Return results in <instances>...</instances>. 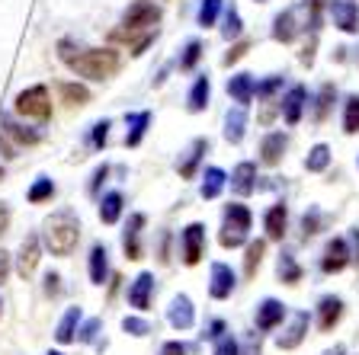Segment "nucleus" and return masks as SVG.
<instances>
[{
	"mask_svg": "<svg viewBox=\"0 0 359 355\" xmlns=\"http://www.w3.org/2000/svg\"><path fill=\"white\" fill-rule=\"evenodd\" d=\"M58 58L87 81H109L122 64L119 52H112V48H74L71 42L58 45Z\"/></svg>",
	"mask_w": 359,
	"mask_h": 355,
	"instance_id": "1",
	"label": "nucleus"
},
{
	"mask_svg": "<svg viewBox=\"0 0 359 355\" xmlns=\"http://www.w3.org/2000/svg\"><path fill=\"white\" fill-rule=\"evenodd\" d=\"M81 240V224L71 211H55L45 221V246L52 250V256H71Z\"/></svg>",
	"mask_w": 359,
	"mask_h": 355,
	"instance_id": "2",
	"label": "nucleus"
},
{
	"mask_svg": "<svg viewBox=\"0 0 359 355\" xmlns=\"http://www.w3.org/2000/svg\"><path fill=\"white\" fill-rule=\"evenodd\" d=\"M250 211H247L241 202H234V205L224 208V224H222V234H218V244L224 246V250H234V246H241L247 240V230H250Z\"/></svg>",
	"mask_w": 359,
	"mask_h": 355,
	"instance_id": "3",
	"label": "nucleus"
},
{
	"mask_svg": "<svg viewBox=\"0 0 359 355\" xmlns=\"http://www.w3.org/2000/svg\"><path fill=\"white\" fill-rule=\"evenodd\" d=\"M16 112L26 116V118H39V122H45V118L52 116V97H48V87L36 83V87L22 90L20 97H16Z\"/></svg>",
	"mask_w": 359,
	"mask_h": 355,
	"instance_id": "4",
	"label": "nucleus"
},
{
	"mask_svg": "<svg viewBox=\"0 0 359 355\" xmlns=\"http://www.w3.org/2000/svg\"><path fill=\"white\" fill-rule=\"evenodd\" d=\"M157 20H161V10L154 7V4H148V0H138V4H132L126 13V36H132V32L138 29H151V26H157Z\"/></svg>",
	"mask_w": 359,
	"mask_h": 355,
	"instance_id": "5",
	"label": "nucleus"
},
{
	"mask_svg": "<svg viewBox=\"0 0 359 355\" xmlns=\"http://www.w3.org/2000/svg\"><path fill=\"white\" fill-rule=\"evenodd\" d=\"M330 16H334L337 29L359 32V7L353 0H330Z\"/></svg>",
	"mask_w": 359,
	"mask_h": 355,
	"instance_id": "6",
	"label": "nucleus"
},
{
	"mask_svg": "<svg viewBox=\"0 0 359 355\" xmlns=\"http://www.w3.org/2000/svg\"><path fill=\"white\" fill-rule=\"evenodd\" d=\"M202 250H205V228H202V224H189V228L183 230V263L196 266L202 259Z\"/></svg>",
	"mask_w": 359,
	"mask_h": 355,
	"instance_id": "7",
	"label": "nucleus"
},
{
	"mask_svg": "<svg viewBox=\"0 0 359 355\" xmlns=\"http://www.w3.org/2000/svg\"><path fill=\"white\" fill-rule=\"evenodd\" d=\"M346 263H350V246H346V240L334 237V240L324 246L321 269H324L327 275H334V272H340V269H346Z\"/></svg>",
	"mask_w": 359,
	"mask_h": 355,
	"instance_id": "8",
	"label": "nucleus"
},
{
	"mask_svg": "<svg viewBox=\"0 0 359 355\" xmlns=\"http://www.w3.org/2000/svg\"><path fill=\"white\" fill-rule=\"evenodd\" d=\"M0 134H4L13 148H20V144H36V141H39V132H32V128L13 122L10 116H0Z\"/></svg>",
	"mask_w": 359,
	"mask_h": 355,
	"instance_id": "9",
	"label": "nucleus"
},
{
	"mask_svg": "<svg viewBox=\"0 0 359 355\" xmlns=\"http://www.w3.org/2000/svg\"><path fill=\"white\" fill-rule=\"evenodd\" d=\"M142 228H144V215H132L126 224V234H122V250L126 259H142Z\"/></svg>",
	"mask_w": 359,
	"mask_h": 355,
	"instance_id": "10",
	"label": "nucleus"
},
{
	"mask_svg": "<svg viewBox=\"0 0 359 355\" xmlns=\"http://www.w3.org/2000/svg\"><path fill=\"white\" fill-rule=\"evenodd\" d=\"M305 99H308V90L299 87V83H295V87L285 93V99H283V118H285V125H299V122H302Z\"/></svg>",
	"mask_w": 359,
	"mask_h": 355,
	"instance_id": "11",
	"label": "nucleus"
},
{
	"mask_svg": "<svg viewBox=\"0 0 359 355\" xmlns=\"http://www.w3.org/2000/svg\"><path fill=\"white\" fill-rule=\"evenodd\" d=\"M36 266H39V237L29 234L20 246V256H16V272H20L22 279H29V275L36 272Z\"/></svg>",
	"mask_w": 359,
	"mask_h": 355,
	"instance_id": "12",
	"label": "nucleus"
},
{
	"mask_svg": "<svg viewBox=\"0 0 359 355\" xmlns=\"http://www.w3.org/2000/svg\"><path fill=\"white\" fill-rule=\"evenodd\" d=\"M151 291H154V275L142 272L132 281V288H128V304L138 307V311H148L151 307Z\"/></svg>",
	"mask_w": 359,
	"mask_h": 355,
	"instance_id": "13",
	"label": "nucleus"
},
{
	"mask_svg": "<svg viewBox=\"0 0 359 355\" xmlns=\"http://www.w3.org/2000/svg\"><path fill=\"white\" fill-rule=\"evenodd\" d=\"M167 320H170L173 330H189L193 326V301L187 295H177L170 301V311H167Z\"/></svg>",
	"mask_w": 359,
	"mask_h": 355,
	"instance_id": "14",
	"label": "nucleus"
},
{
	"mask_svg": "<svg viewBox=\"0 0 359 355\" xmlns=\"http://www.w3.org/2000/svg\"><path fill=\"white\" fill-rule=\"evenodd\" d=\"M305 333H308V314L305 311H299V314H292V323L285 326L283 333H279V349H295L302 340H305Z\"/></svg>",
	"mask_w": 359,
	"mask_h": 355,
	"instance_id": "15",
	"label": "nucleus"
},
{
	"mask_svg": "<svg viewBox=\"0 0 359 355\" xmlns=\"http://www.w3.org/2000/svg\"><path fill=\"white\" fill-rule=\"evenodd\" d=\"M231 291H234V272H231V266H224V263H215V266H212L209 295L222 301V298H231Z\"/></svg>",
	"mask_w": 359,
	"mask_h": 355,
	"instance_id": "16",
	"label": "nucleus"
},
{
	"mask_svg": "<svg viewBox=\"0 0 359 355\" xmlns=\"http://www.w3.org/2000/svg\"><path fill=\"white\" fill-rule=\"evenodd\" d=\"M285 320V304L276 301V298H266V301L257 307V326L260 330H273V326H279Z\"/></svg>",
	"mask_w": 359,
	"mask_h": 355,
	"instance_id": "17",
	"label": "nucleus"
},
{
	"mask_svg": "<svg viewBox=\"0 0 359 355\" xmlns=\"http://www.w3.org/2000/svg\"><path fill=\"white\" fill-rule=\"evenodd\" d=\"M318 326H321L324 333L327 330H334L337 323H340V317H344V301L340 298H334V295H327V298H321V304H318Z\"/></svg>",
	"mask_w": 359,
	"mask_h": 355,
	"instance_id": "18",
	"label": "nucleus"
},
{
	"mask_svg": "<svg viewBox=\"0 0 359 355\" xmlns=\"http://www.w3.org/2000/svg\"><path fill=\"white\" fill-rule=\"evenodd\" d=\"M254 93H257V83L250 74H234L231 81H228V97H234L238 106H250Z\"/></svg>",
	"mask_w": 359,
	"mask_h": 355,
	"instance_id": "19",
	"label": "nucleus"
},
{
	"mask_svg": "<svg viewBox=\"0 0 359 355\" xmlns=\"http://www.w3.org/2000/svg\"><path fill=\"white\" fill-rule=\"evenodd\" d=\"M231 189L238 195H250L257 189V167L254 163H238V170L231 173Z\"/></svg>",
	"mask_w": 359,
	"mask_h": 355,
	"instance_id": "20",
	"label": "nucleus"
},
{
	"mask_svg": "<svg viewBox=\"0 0 359 355\" xmlns=\"http://www.w3.org/2000/svg\"><path fill=\"white\" fill-rule=\"evenodd\" d=\"M285 224H289V211L285 205H273L263 218V228H266V237L269 240H283L285 237Z\"/></svg>",
	"mask_w": 359,
	"mask_h": 355,
	"instance_id": "21",
	"label": "nucleus"
},
{
	"mask_svg": "<svg viewBox=\"0 0 359 355\" xmlns=\"http://www.w3.org/2000/svg\"><path fill=\"white\" fill-rule=\"evenodd\" d=\"M283 151H285V134L283 132H273V134H266V138H263L260 157H263V163H266V167H276V163L283 160Z\"/></svg>",
	"mask_w": 359,
	"mask_h": 355,
	"instance_id": "22",
	"label": "nucleus"
},
{
	"mask_svg": "<svg viewBox=\"0 0 359 355\" xmlns=\"http://www.w3.org/2000/svg\"><path fill=\"white\" fill-rule=\"evenodd\" d=\"M205 151H209V141H205V138H196L193 148L187 151V160L177 163L180 176H183V179H193L196 176V167H199V160H202V154H205Z\"/></svg>",
	"mask_w": 359,
	"mask_h": 355,
	"instance_id": "23",
	"label": "nucleus"
},
{
	"mask_svg": "<svg viewBox=\"0 0 359 355\" xmlns=\"http://www.w3.org/2000/svg\"><path fill=\"white\" fill-rule=\"evenodd\" d=\"M244 125H247L244 106L228 109V116H224V138L231 141V144H241V141H244Z\"/></svg>",
	"mask_w": 359,
	"mask_h": 355,
	"instance_id": "24",
	"label": "nucleus"
},
{
	"mask_svg": "<svg viewBox=\"0 0 359 355\" xmlns=\"http://www.w3.org/2000/svg\"><path fill=\"white\" fill-rule=\"evenodd\" d=\"M151 125V112H135V116H128V134H126V148H138L144 138V132H148Z\"/></svg>",
	"mask_w": 359,
	"mask_h": 355,
	"instance_id": "25",
	"label": "nucleus"
},
{
	"mask_svg": "<svg viewBox=\"0 0 359 355\" xmlns=\"http://www.w3.org/2000/svg\"><path fill=\"white\" fill-rule=\"evenodd\" d=\"M106 246L97 244L93 250H90V279H93V285H103L106 275H109V263H106Z\"/></svg>",
	"mask_w": 359,
	"mask_h": 355,
	"instance_id": "26",
	"label": "nucleus"
},
{
	"mask_svg": "<svg viewBox=\"0 0 359 355\" xmlns=\"http://www.w3.org/2000/svg\"><path fill=\"white\" fill-rule=\"evenodd\" d=\"M276 272H279V279H283L285 285H299V281H302V266L295 263V256H292V253H279Z\"/></svg>",
	"mask_w": 359,
	"mask_h": 355,
	"instance_id": "27",
	"label": "nucleus"
},
{
	"mask_svg": "<svg viewBox=\"0 0 359 355\" xmlns=\"http://www.w3.org/2000/svg\"><path fill=\"white\" fill-rule=\"evenodd\" d=\"M77 320H81V307H67V314L61 317L58 330H55V340L65 346V342H74V330H77Z\"/></svg>",
	"mask_w": 359,
	"mask_h": 355,
	"instance_id": "28",
	"label": "nucleus"
},
{
	"mask_svg": "<svg viewBox=\"0 0 359 355\" xmlns=\"http://www.w3.org/2000/svg\"><path fill=\"white\" fill-rule=\"evenodd\" d=\"M122 215V195L119 193H106L100 202V221L103 224H116Z\"/></svg>",
	"mask_w": 359,
	"mask_h": 355,
	"instance_id": "29",
	"label": "nucleus"
},
{
	"mask_svg": "<svg viewBox=\"0 0 359 355\" xmlns=\"http://www.w3.org/2000/svg\"><path fill=\"white\" fill-rule=\"evenodd\" d=\"M209 93H212L209 77H199V81L193 83V90H189V112L205 109V106H209Z\"/></svg>",
	"mask_w": 359,
	"mask_h": 355,
	"instance_id": "30",
	"label": "nucleus"
},
{
	"mask_svg": "<svg viewBox=\"0 0 359 355\" xmlns=\"http://www.w3.org/2000/svg\"><path fill=\"white\" fill-rule=\"evenodd\" d=\"M263 253H266V240H250L247 244V256H244V272L254 279L257 275V269H260V263H263Z\"/></svg>",
	"mask_w": 359,
	"mask_h": 355,
	"instance_id": "31",
	"label": "nucleus"
},
{
	"mask_svg": "<svg viewBox=\"0 0 359 355\" xmlns=\"http://www.w3.org/2000/svg\"><path fill=\"white\" fill-rule=\"evenodd\" d=\"M222 186H224V173L218 167H209L205 176H202V199H218Z\"/></svg>",
	"mask_w": 359,
	"mask_h": 355,
	"instance_id": "32",
	"label": "nucleus"
},
{
	"mask_svg": "<svg viewBox=\"0 0 359 355\" xmlns=\"http://www.w3.org/2000/svg\"><path fill=\"white\" fill-rule=\"evenodd\" d=\"M327 163H330V148L327 144H314L305 157V170L321 173V170H327Z\"/></svg>",
	"mask_w": 359,
	"mask_h": 355,
	"instance_id": "33",
	"label": "nucleus"
},
{
	"mask_svg": "<svg viewBox=\"0 0 359 355\" xmlns=\"http://www.w3.org/2000/svg\"><path fill=\"white\" fill-rule=\"evenodd\" d=\"M273 39L276 42H292L295 39V22H292V10H283L276 16V26H273Z\"/></svg>",
	"mask_w": 359,
	"mask_h": 355,
	"instance_id": "34",
	"label": "nucleus"
},
{
	"mask_svg": "<svg viewBox=\"0 0 359 355\" xmlns=\"http://www.w3.org/2000/svg\"><path fill=\"white\" fill-rule=\"evenodd\" d=\"M58 93H61V99H65L67 106H83L90 99V90L81 87V83H61Z\"/></svg>",
	"mask_w": 359,
	"mask_h": 355,
	"instance_id": "35",
	"label": "nucleus"
},
{
	"mask_svg": "<svg viewBox=\"0 0 359 355\" xmlns=\"http://www.w3.org/2000/svg\"><path fill=\"white\" fill-rule=\"evenodd\" d=\"M52 195H55V183H52V179H45V176H39L36 183H32V189L26 193V199H29L32 205H39V202L52 199Z\"/></svg>",
	"mask_w": 359,
	"mask_h": 355,
	"instance_id": "36",
	"label": "nucleus"
},
{
	"mask_svg": "<svg viewBox=\"0 0 359 355\" xmlns=\"http://www.w3.org/2000/svg\"><path fill=\"white\" fill-rule=\"evenodd\" d=\"M222 7H224V0H202L199 4V26H215Z\"/></svg>",
	"mask_w": 359,
	"mask_h": 355,
	"instance_id": "37",
	"label": "nucleus"
},
{
	"mask_svg": "<svg viewBox=\"0 0 359 355\" xmlns=\"http://www.w3.org/2000/svg\"><path fill=\"white\" fill-rule=\"evenodd\" d=\"M330 106H334V87L324 83L321 93H318V106H314V122H324L327 112H330Z\"/></svg>",
	"mask_w": 359,
	"mask_h": 355,
	"instance_id": "38",
	"label": "nucleus"
},
{
	"mask_svg": "<svg viewBox=\"0 0 359 355\" xmlns=\"http://www.w3.org/2000/svg\"><path fill=\"white\" fill-rule=\"evenodd\" d=\"M344 132H346V134H356V132H359V97H350V99H346Z\"/></svg>",
	"mask_w": 359,
	"mask_h": 355,
	"instance_id": "39",
	"label": "nucleus"
},
{
	"mask_svg": "<svg viewBox=\"0 0 359 355\" xmlns=\"http://www.w3.org/2000/svg\"><path fill=\"white\" fill-rule=\"evenodd\" d=\"M222 36L224 39H238L241 36V13H238V7H228V13H224V29H222Z\"/></svg>",
	"mask_w": 359,
	"mask_h": 355,
	"instance_id": "40",
	"label": "nucleus"
},
{
	"mask_svg": "<svg viewBox=\"0 0 359 355\" xmlns=\"http://www.w3.org/2000/svg\"><path fill=\"white\" fill-rule=\"evenodd\" d=\"M199 58H202V45L193 39V42L187 45V55L180 58V67H183V71H193V67H196V61H199Z\"/></svg>",
	"mask_w": 359,
	"mask_h": 355,
	"instance_id": "41",
	"label": "nucleus"
},
{
	"mask_svg": "<svg viewBox=\"0 0 359 355\" xmlns=\"http://www.w3.org/2000/svg\"><path fill=\"white\" fill-rule=\"evenodd\" d=\"M122 330H126V333H132V336H148L151 333V326L144 323L142 317H126V320H122Z\"/></svg>",
	"mask_w": 359,
	"mask_h": 355,
	"instance_id": "42",
	"label": "nucleus"
},
{
	"mask_svg": "<svg viewBox=\"0 0 359 355\" xmlns=\"http://www.w3.org/2000/svg\"><path fill=\"white\" fill-rule=\"evenodd\" d=\"M318 224H321V215H318V208L305 211V218H302V234H305V240L318 234Z\"/></svg>",
	"mask_w": 359,
	"mask_h": 355,
	"instance_id": "43",
	"label": "nucleus"
},
{
	"mask_svg": "<svg viewBox=\"0 0 359 355\" xmlns=\"http://www.w3.org/2000/svg\"><path fill=\"white\" fill-rule=\"evenodd\" d=\"M283 87V77H269V81H263V83H257V97L260 99H273V93H276V90Z\"/></svg>",
	"mask_w": 359,
	"mask_h": 355,
	"instance_id": "44",
	"label": "nucleus"
},
{
	"mask_svg": "<svg viewBox=\"0 0 359 355\" xmlns=\"http://www.w3.org/2000/svg\"><path fill=\"white\" fill-rule=\"evenodd\" d=\"M215 355H241L238 340H234V336H218V342H215Z\"/></svg>",
	"mask_w": 359,
	"mask_h": 355,
	"instance_id": "45",
	"label": "nucleus"
},
{
	"mask_svg": "<svg viewBox=\"0 0 359 355\" xmlns=\"http://www.w3.org/2000/svg\"><path fill=\"white\" fill-rule=\"evenodd\" d=\"M100 326H103L100 320H87V323L81 326V333H77V340H81V342H93V340H97V333H100Z\"/></svg>",
	"mask_w": 359,
	"mask_h": 355,
	"instance_id": "46",
	"label": "nucleus"
},
{
	"mask_svg": "<svg viewBox=\"0 0 359 355\" xmlns=\"http://www.w3.org/2000/svg\"><path fill=\"white\" fill-rule=\"evenodd\" d=\"M247 52H250V42H241V45H234L231 52L224 55V67H231V64H234V61H241V58H244V55H247Z\"/></svg>",
	"mask_w": 359,
	"mask_h": 355,
	"instance_id": "47",
	"label": "nucleus"
},
{
	"mask_svg": "<svg viewBox=\"0 0 359 355\" xmlns=\"http://www.w3.org/2000/svg\"><path fill=\"white\" fill-rule=\"evenodd\" d=\"M106 138H109V122H97V125H93V144H97V148H103L106 144Z\"/></svg>",
	"mask_w": 359,
	"mask_h": 355,
	"instance_id": "48",
	"label": "nucleus"
},
{
	"mask_svg": "<svg viewBox=\"0 0 359 355\" xmlns=\"http://www.w3.org/2000/svg\"><path fill=\"white\" fill-rule=\"evenodd\" d=\"M58 281H61V275L58 272H48V275H45V295H58V291H61V285H58Z\"/></svg>",
	"mask_w": 359,
	"mask_h": 355,
	"instance_id": "49",
	"label": "nucleus"
},
{
	"mask_svg": "<svg viewBox=\"0 0 359 355\" xmlns=\"http://www.w3.org/2000/svg\"><path fill=\"white\" fill-rule=\"evenodd\" d=\"M109 176V167H100L97 173H93V183H90V193H100V183Z\"/></svg>",
	"mask_w": 359,
	"mask_h": 355,
	"instance_id": "50",
	"label": "nucleus"
},
{
	"mask_svg": "<svg viewBox=\"0 0 359 355\" xmlns=\"http://www.w3.org/2000/svg\"><path fill=\"white\" fill-rule=\"evenodd\" d=\"M161 355H187V346H180V342H164Z\"/></svg>",
	"mask_w": 359,
	"mask_h": 355,
	"instance_id": "51",
	"label": "nucleus"
},
{
	"mask_svg": "<svg viewBox=\"0 0 359 355\" xmlns=\"http://www.w3.org/2000/svg\"><path fill=\"white\" fill-rule=\"evenodd\" d=\"M222 333H224V320H212V326H209V333L205 336H209V340H218Z\"/></svg>",
	"mask_w": 359,
	"mask_h": 355,
	"instance_id": "52",
	"label": "nucleus"
},
{
	"mask_svg": "<svg viewBox=\"0 0 359 355\" xmlns=\"http://www.w3.org/2000/svg\"><path fill=\"white\" fill-rule=\"evenodd\" d=\"M7 275H10V253L0 250V281L7 279Z\"/></svg>",
	"mask_w": 359,
	"mask_h": 355,
	"instance_id": "53",
	"label": "nucleus"
},
{
	"mask_svg": "<svg viewBox=\"0 0 359 355\" xmlns=\"http://www.w3.org/2000/svg\"><path fill=\"white\" fill-rule=\"evenodd\" d=\"M7 224H10V208L0 202V234H7Z\"/></svg>",
	"mask_w": 359,
	"mask_h": 355,
	"instance_id": "54",
	"label": "nucleus"
},
{
	"mask_svg": "<svg viewBox=\"0 0 359 355\" xmlns=\"http://www.w3.org/2000/svg\"><path fill=\"white\" fill-rule=\"evenodd\" d=\"M350 240H353V259H356V266H359V228L350 230Z\"/></svg>",
	"mask_w": 359,
	"mask_h": 355,
	"instance_id": "55",
	"label": "nucleus"
},
{
	"mask_svg": "<svg viewBox=\"0 0 359 355\" xmlns=\"http://www.w3.org/2000/svg\"><path fill=\"white\" fill-rule=\"evenodd\" d=\"M321 355H346V349L344 346H334V349H327V352H321Z\"/></svg>",
	"mask_w": 359,
	"mask_h": 355,
	"instance_id": "56",
	"label": "nucleus"
},
{
	"mask_svg": "<svg viewBox=\"0 0 359 355\" xmlns=\"http://www.w3.org/2000/svg\"><path fill=\"white\" fill-rule=\"evenodd\" d=\"M48 355H61V352H48Z\"/></svg>",
	"mask_w": 359,
	"mask_h": 355,
	"instance_id": "57",
	"label": "nucleus"
},
{
	"mask_svg": "<svg viewBox=\"0 0 359 355\" xmlns=\"http://www.w3.org/2000/svg\"><path fill=\"white\" fill-rule=\"evenodd\" d=\"M0 179H4V170H0Z\"/></svg>",
	"mask_w": 359,
	"mask_h": 355,
	"instance_id": "58",
	"label": "nucleus"
}]
</instances>
